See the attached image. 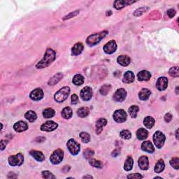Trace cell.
<instances>
[{
  "label": "cell",
  "instance_id": "obj_1",
  "mask_svg": "<svg viewBox=\"0 0 179 179\" xmlns=\"http://www.w3.org/2000/svg\"><path fill=\"white\" fill-rule=\"evenodd\" d=\"M56 53L53 49L48 48L45 53L43 56L42 60L38 62L36 67L37 69H43L48 66L51 64L53 63V62L56 60Z\"/></svg>",
  "mask_w": 179,
  "mask_h": 179
},
{
  "label": "cell",
  "instance_id": "obj_2",
  "mask_svg": "<svg viewBox=\"0 0 179 179\" xmlns=\"http://www.w3.org/2000/svg\"><path fill=\"white\" fill-rule=\"evenodd\" d=\"M108 34V31H103L100 33H97L90 35L86 40V43L89 45H97L102 41Z\"/></svg>",
  "mask_w": 179,
  "mask_h": 179
},
{
  "label": "cell",
  "instance_id": "obj_3",
  "mask_svg": "<svg viewBox=\"0 0 179 179\" xmlns=\"http://www.w3.org/2000/svg\"><path fill=\"white\" fill-rule=\"evenodd\" d=\"M70 93V88L69 87H63L55 95V100L57 102H62L68 97Z\"/></svg>",
  "mask_w": 179,
  "mask_h": 179
},
{
  "label": "cell",
  "instance_id": "obj_4",
  "mask_svg": "<svg viewBox=\"0 0 179 179\" xmlns=\"http://www.w3.org/2000/svg\"><path fill=\"white\" fill-rule=\"evenodd\" d=\"M67 148L69 151L70 152V153L73 155H77L79 153L80 150H81V146L80 144L76 141L74 139H71L68 141L67 144Z\"/></svg>",
  "mask_w": 179,
  "mask_h": 179
},
{
  "label": "cell",
  "instance_id": "obj_5",
  "mask_svg": "<svg viewBox=\"0 0 179 179\" xmlns=\"http://www.w3.org/2000/svg\"><path fill=\"white\" fill-rule=\"evenodd\" d=\"M64 153L61 149H58L53 152L51 155L50 160L53 165H58L63 160Z\"/></svg>",
  "mask_w": 179,
  "mask_h": 179
},
{
  "label": "cell",
  "instance_id": "obj_6",
  "mask_svg": "<svg viewBox=\"0 0 179 179\" xmlns=\"http://www.w3.org/2000/svg\"><path fill=\"white\" fill-rule=\"evenodd\" d=\"M24 161V157L22 153H18L16 155L10 156L9 157V164L12 167L20 166Z\"/></svg>",
  "mask_w": 179,
  "mask_h": 179
},
{
  "label": "cell",
  "instance_id": "obj_7",
  "mask_svg": "<svg viewBox=\"0 0 179 179\" xmlns=\"http://www.w3.org/2000/svg\"><path fill=\"white\" fill-rule=\"evenodd\" d=\"M153 141L156 147L161 148L165 144V136L160 131H157L153 135Z\"/></svg>",
  "mask_w": 179,
  "mask_h": 179
},
{
  "label": "cell",
  "instance_id": "obj_8",
  "mask_svg": "<svg viewBox=\"0 0 179 179\" xmlns=\"http://www.w3.org/2000/svg\"><path fill=\"white\" fill-rule=\"evenodd\" d=\"M113 118L116 123H124L127 120V113L123 109H118L116 110L114 112Z\"/></svg>",
  "mask_w": 179,
  "mask_h": 179
},
{
  "label": "cell",
  "instance_id": "obj_9",
  "mask_svg": "<svg viewBox=\"0 0 179 179\" xmlns=\"http://www.w3.org/2000/svg\"><path fill=\"white\" fill-rule=\"evenodd\" d=\"M58 125L54 121H49L45 122L41 126V131H45V132H52V131L55 130L58 128Z\"/></svg>",
  "mask_w": 179,
  "mask_h": 179
},
{
  "label": "cell",
  "instance_id": "obj_10",
  "mask_svg": "<svg viewBox=\"0 0 179 179\" xmlns=\"http://www.w3.org/2000/svg\"><path fill=\"white\" fill-rule=\"evenodd\" d=\"M103 48H104V52H105L106 54L111 55L112 53L115 52L116 49H117V44H116V42L115 41L112 40V41H108V42L104 45Z\"/></svg>",
  "mask_w": 179,
  "mask_h": 179
},
{
  "label": "cell",
  "instance_id": "obj_11",
  "mask_svg": "<svg viewBox=\"0 0 179 179\" xmlns=\"http://www.w3.org/2000/svg\"><path fill=\"white\" fill-rule=\"evenodd\" d=\"M81 97L83 101H89L92 97V90L91 87L88 86L85 87L81 91Z\"/></svg>",
  "mask_w": 179,
  "mask_h": 179
},
{
  "label": "cell",
  "instance_id": "obj_12",
  "mask_svg": "<svg viewBox=\"0 0 179 179\" xmlns=\"http://www.w3.org/2000/svg\"><path fill=\"white\" fill-rule=\"evenodd\" d=\"M127 96V92L125 89L120 88L116 91L113 96V100L116 101V102H121L125 100V97Z\"/></svg>",
  "mask_w": 179,
  "mask_h": 179
},
{
  "label": "cell",
  "instance_id": "obj_13",
  "mask_svg": "<svg viewBox=\"0 0 179 179\" xmlns=\"http://www.w3.org/2000/svg\"><path fill=\"white\" fill-rule=\"evenodd\" d=\"M167 85H168V79L167 77H160L158 79L157 84H156V87H157L158 90H165L167 87Z\"/></svg>",
  "mask_w": 179,
  "mask_h": 179
},
{
  "label": "cell",
  "instance_id": "obj_14",
  "mask_svg": "<svg viewBox=\"0 0 179 179\" xmlns=\"http://www.w3.org/2000/svg\"><path fill=\"white\" fill-rule=\"evenodd\" d=\"M30 98L34 101H39L43 97V92L41 88H37L32 91L30 95Z\"/></svg>",
  "mask_w": 179,
  "mask_h": 179
},
{
  "label": "cell",
  "instance_id": "obj_15",
  "mask_svg": "<svg viewBox=\"0 0 179 179\" xmlns=\"http://www.w3.org/2000/svg\"><path fill=\"white\" fill-rule=\"evenodd\" d=\"M13 129L17 132H22L28 129V125L24 121H18L13 125Z\"/></svg>",
  "mask_w": 179,
  "mask_h": 179
},
{
  "label": "cell",
  "instance_id": "obj_16",
  "mask_svg": "<svg viewBox=\"0 0 179 179\" xmlns=\"http://www.w3.org/2000/svg\"><path fill=\"white\" fill-rule=\"evenodd\" d=\"M149 166V162L147 156H141L139 159V167L142 170H147Z\"/></svg>",
  "mask_w": 179,
  "mask_h": 179
},
{
  "label": "cell",
  "instance_id": "obj_17",
  "mask_svg": "<svg viewBox=\"0 0 179 179\" xmlns=\"http://www.w3.org/2000/svg\"><path fill=\"white\" fill-rule=\"evenodd\" d=\"M141 149L144 151L149 153H153L155 151V148H154L153 144L149 141H146L143 143L141 144Z\"/></svg>",
  "mask_w": 179,
  "mask_h": 179
},
{
  "label": "cell",
  "instance_id": "obj_18",
  "mask_svg": "<svg viewBox=\"0 0 179 179\" xmlns=\"http://www.w3.org/2000/svg\"><path fill=\"white\" fill-rule=\"evenodd\" d=\"M83 48H84V46H83V43L81 42L77 43L71 48L72 55H74V56H79V55L83 52Z\"/></svg>",
  "mask_w": 179,
  "mask_h": 179
},
{
  "label": "cell",
  "instance_id": "obj_19",
  "mask_svg": "<svg viewBox=\"0 0 179 179\" xmlns=\"http://www.w3.org/2000/svg\"><path fill=\"white\" fill-rule=\"evenodd\" d=\"M107 124V121L105 118H100L99 119L96 123V133L97 134H100L102 132L103 127Z\"/></svg>",
  "mask_w": 179,
  "mask_h": 179
},
{
  "label": "cell",
  "instance_id": "obj_20",
  "mask_svg": "<svg viewBox=\"0 0 179 179\" xmlns=\"http://www.w3.org/2000/svg\"><path fill=\"white\" fill-rule=\"evenodd\" d=\"M138 79L140 81H147L151 78V74L149 71L143 70L138 74Z\"/></svg>",
  "mask_w": 179,
  "mask_h": 179
},
{
  "label": "cell",
  "instance_id": "obj_21",
  "mask_svg": "<svg viewBox=\"0 0 179 179\" xmlns=\"http://www.w3.org/2000/svg\"><path fill=\"white\" fill-rule=\"evenodd\" d=\"M134 79L135 77L134 73L131 71H127L126 73L124 74L123 81L125 83H131L134 81Z\"/></svg>",
  "mask_w": 179,
  "mask_h": 179
},
{
  "label": "cell",
  "instance_id": "obj_22",
  "mask_svg": "<svg viewBox=\"0 0 179 179\" xmlns=\"http://www.w3.org/2000/svg\"><path fill=\"white\" fill-rule=\"evenodd\" d=\"M30 154L38 162H43L45 160L44 155L41 152L38 151V150H32V151H30Z\"/></svg>",
  "mask_w": 179,
  "mask_h": 179
},
{
  "label": "cell",
  "instance_id": "obj_23",
  "mask_svg": "<svg viewBox=\"0 0 179 179\" xmlns=\"http://www.w3.org/2000/svg\"><path fill=\"white\" fill-rule=\"evenodd\" d=\"M117 62L121 65L126 66L130 63V58L127 56H120L117 59Z\"/></svg>",
  "mask_w": 179,
  "mask_h": 179
},
{
  "label": "cell",
  "instance_id": "obj_24",
  "mask_svg": "<svg viewBox=\"0 0 179 179\" xmlns=\"http://www.w3.org/2000/svg\"><path fill=\"white\" fill-rule=\"evenodd\" d=\"M148 136V132L146 129L140 128L136 132V137L139 140H145Z\"/></svg>",
  "mask_w": 179,
  "mask_h": 179
},
{
  "label": "cell",
  "instance_id": "obj_25",
  "mask_svg": "<svg viewBox=\"0 0 179 179\" xmlns=\"http://www.w3.org/2000/svg\"><path fill=\"white\" fill-rule=\"evenodd\" d=\"M150 94H151V92L148 88H143L139 93V97L141 100L145 101L149 98Z\"/></svg>",
  "mask_w": 179,
  "mask_h": 179
},
{
  "label": "cell",
  "instance_id": "obj_26",
  "mask_svg": "<svg viewBox=\"0 0 179 179\" xmlns=\"http://www.w3.org/2000/svg\"><path fill=\"white\" fill-rule=\"evenodd\" d=\"M63 77V74L62 73H58L56 75H54L52 78H51V79L48 81V85H54L57 84L59 81Z\"/></svg>",
  "mask_w": 179,
  "mask_h": 179
},
{
  "label": "cell",
  "instance_id": "obj_27",
  "mask_svg": "<svg viewBox=\"0 0 179 179\" xmlns=\"http://www.w3.org/2000/svg\"><path fill=\"white\" fill-rule=\"evenodd\" d=\"M144 125L147 129H151L155 125V120L151 116H147L144 120Z\"/></svg>",
  "mask_w": 179,
  "mask_h": 179
},
{
  "label": "cell",
  "instance_id": "obj_28",
  "mask_svg": "<svg viewBox=\"0 0 179 179\" xmlns=\"http://www.w3.org/2000/svg\"><path fill=\"white\" fill-rule=\"evenodd\" d=\"M134 2V1L129 2V1H123V0H121V1H114V8L118 9V10H120V9H123V7H125V6H127V4H132Z\"/></svg>",
  "mask_w": 179,
  "mask_h": 179
},
{
  "label": "cell",
  "instance_id": "obj_29",
  "mask_svg": "<svg viewBox=\"0 0 179 179\" xmlns=\"http://www.w3.org/2000/svg\"><path fill=\"white\" fill-rule=\"evenodd\" d=\"M133 165H134V161H133L132 157L131 156H129V157H127L126 160H125V165H124V169L127 171L132 170Z\"/></svg>",
  "mask_w": 179,
  "mask_h": 179
},
{
  "label": "cell",
  "instance_id": "obj_30",
  "mask_svg": "<svg viewBox=\"0 0 179 179\" xmlns=\"http://www.w3.org/2000/svg\"><path fill=\"white\" fill-rule=\"evenodd\" d=\"M25 118L28 121H30V123H33L34 121H36L37 116L36 113L33 111H28L27 113L25 114Z\"/></svg>",
  "mask_w": 179,
  "mask_h": 179
},
{
  "label": "cell",
  "instance_id": "obj_31",
  "mask_svg": "<svg viewBox=\"0 0 179 179\" xmlns=\"http://www.w3.org/2000/svg\"><path fill=\"white\" fill-rule=\"evenodd\" d=\"M165 163H164V161L162 160H159L157 161V164L155 165L154 171H155V173L159 174V173H161L162 171L165 169Z\"/></svg>",
  "mask_w": 179,
  "mask_h": 179
},
{
  "label": "cell",
  "instance_id": "obj_32",
  "mask_svg": "<svg viewBox=\"0 0 179 179\" xmlns=\"http://www.w3.org/2000/svg\"><path fill=\"white\" fill-rule=\"evenodd\" d=\"M62 116L65 119H69L70 118H71L72 114H73V112H72L71 108L70 107H65L63 108L62 111Z\"/></svg>",
  "mask_w": 179,
  "mask_h": 179
},
{
  "label": "cell",
  "instance_id": "obj_33",
  "mask_svg": "<svg viewBox=\"0 0 179 179\" xmlns=\"http://www.w3.org/2000/svg\"><path fill=\"white\" fill-rule=\"evenodd\" d=\"M73 83L76 85H81L84 83V78L81 74H77L73 78Z\"/></svg>",
  "mask_w": 179,
  "mask_h": 179
},
{
  "label": "cell",
  "instance_id": "obj_34",
  "mask_svg": "<svg viewBox=\"0 0 179 179\" xmlns=\"http://www.w3.org/2000/svg\"><path fill=\"white\" fill-rule=\"evenodd\" d=\"M55 113H56V112L51 108H45L43 111V115L45 118H51L55 115Z\"/></svg>",
  "mask_w": 179,
  "mask_h": 179
},
{
  "label": "cell",
  "instance_id": "obj_35",
  "mask_svg": "<svg viewBox=\"0 0 179 179\" xmlns=\"http://www.w3.org/2000/svg\"><path fill=\"white\" fill-rule=\"evenodd\" d=\"M90 113V110L89 108H87L86 107H82L80 108L77 111V114L79 116L80 118H85L88 115V114Z\"/></svg>",
  "mask_w": 179,
  "mask_h": 179
},
{
  "label": "cell",
  "instance_id": "obj_36",
  "mask_svg": "<svg viewBox=\"0 0 179 179\" xmlns=\"http://www.w3.org/2000/svg\"><path fill=\"white\" fill-rule=\"evenodd\" d=\"M139 110V107L136 105H133L132 106H130L129 108V115H131V117L132 118H136L137 113H138Z\"/></svg>",
  "mask_w": 179,
  "mask_h": 179
},
{
  "label": "cell",
  "instance_id": "obj_37",
  "mask_svg": "<svg viewBox=\"0 0 179 179\" xmlns=\"http://www.w3.org/2000/svg\"><path fill=\"white\" fill-rule=\"evenodd\" d=\"M90 165H91V166L96 167V168H99L101 169L103 167V164L101 161H99L97 160H95V159H90L89 161Z\"/></svg>",
  "mask_w": 179,
  "mask_h": 179
},
{
  "label": "cell",
  "instance_id": "obj_38",
  "mask_svg": "<svg viewBox=\"0 0 179 179\" xmlns=\"http://www.w3.org/2000/svg\"><path fill=\"white\" fill-rule=\"evenodd\" d=\"M111 85L105 84V85H102V86L101 87V88H100L101 95L105 96V95H106L108 92H109V91H110V90H111Z\"/></svg>",
  "mask_w": 179,
  "mask_h": 179
},
{
  "label": "cell",
  "instance_id": "obj_39",
  "mask_svg": "<svg viewBox=\"0 0 179 179\" xmlns=\"http://www.w3.org/2000/svg\"><path fill=\"white\" fill-rule=\"evenodd\" d=\"M120 136L123 139H129L132 137V134H131L130 131L125 129V130L121 131V133H120Z\"/></svg>",
  "mask_w": 179,
  "mask_h": 179
},
{
  "label": "cell",
  "instance_id": "obj_40",
  "mask_svg": "<svg viewBox=\"0 0 179 179\" xmlns=\"http://www.w3.org/2000/svg\"><path fill=\"white\" fill-rule=\"evenodd\" d=\"M94 155V150L90 149V148H87V149H85L84 153H83V155H84V157L85 159H90Z\"/></svg>",
  "mask_w": 179,
  "mask_h": 179
},
{
  "label": "cell",
  "instance_id": "obj_41",
  "mask_svg": "<svg viewBox=\"0 0 179 179\" xmlns=\"http://www.w3.org/2000/svg\"><path fill=\"white\" fill-rule=\"evenodd\" d=\"M80 137H81L83 142L84 143H88L90 140V134L88 133L85 132L80 133Z\"/></svg>",
  "mask_w": 179,
  "mask_h": 179
},
{
  "label": "cell",
  "instance_id": "obj_42",
  "mask_svg": "<svg viewBox=\"0 0 179 179\" xmlns=\"http://www.w3.org/2000/svg\"><path fill=\"white\" fill-rule=\"evenodd\" d=\"M169 75L173 77H178V66H174V67H171L169 71Z\"/></svg>",
  "mask_w": 179,
  "mask_h": 179
},
{
  "label": "cell",
  "instance_id": "obj_43",
  "mask_svg": "<svg viewBox=\"0 0 179 179\" xmlns=\"http://www.w3.org/2000/svg\"><path fill=\"white\" fill-rule=\"evenodd\" d=\"M148 9V8H147V7H141V8L136 9V10L134 11V16H137V17L141 16L142 14H144V13L146 12V11H147Z\"/></svg>",
  "mask_w": 179,
  "mask_h": 179
},
{
  "label": "cell",
  "instance_id": "obj_44",
  "mask_svg": "<svg viewBox=\"0 0 179 179\" xmlns=\"http://www.w3.org/2000/svg\"><path fill=\"white\" fill-rule=\"evenodd\" d=\"M170 165L175 169H178L179 167V159L178 157H174L170 160Z\"/></svg>",
  "mask_w": 179,
  "mask_h": 179
},
{
  "label": "cell",
  "instance_id": "obj_45",
  "mask_svg": "<svg viewBox=\"0 0 179 179\" xmlns=\"http://www.w3.org/2000/svg\"><path fill=\"white\" fill-rule=\"evenodd\" d=\"M42 176H43V178H47V179L56 178V176H55L54 175H53L51 172H50L49 171H42Z\"/></svg>",
  "mask_w": 179,
  "mask_h": 179
},
{
  "label": "cell",
  "instance_id": "obj_46",
  "mask_svg": "<svg viewBox=\"0 0 179 179\" xmlns=\"http://www.w3.org/2000/svg\"><path fill=\"white\" fill-rule=\"evenodd\" d=\"M80 12V10H77V11H73V12L70 13L69 14L66 15V16H65L63 18V20H67V19H69V18H74V17L77 16L78 14H79Z\"/></svg>",
  "mask_w": 179,
  "mask_h": 179
},
{
  "label": "cell",
  "instance_id": "obj_47",
  "mask_svg": "<svg viewBox=\"0 0 179 179\" xmlns=\"http://www.w3.org/2000/svg\"><path fill=\"white\" fill-rule=\"evenodd\" d=\"M79 102V97L77 94H73L71 96V104H77Z\"/></svg>",
  "mask_w": 179,
  "mask_h": 179
},
{
  "label": "cell",
  "instance_id": "obj_48",
  "mask_svg": "<svg viewBox=\"0 0 179 179\" xmlns=\"http://www.w3.org/2000/svg\"><path fill=\"white\" fill-rule=\"evenodd\" d=\"M127 178H142L143 176L141 174H137L136 173V174H132L128 175V176H127Z\"/></svg>",
  "mask_w": 179,
  "mask_h": 179
},
{
  "label": "cell",
  "instance_id": "obj_49",
  "mask_svg": "<svg viewBox=\"0 0 179 179\" xmlns=\"http://www.w3.org/2000/svg\"><path fill=\"white\" fill-rule=\"evenodd\" d=\"M167 14H168L169 18H172L173 17H174L175 15H176V11H175L174 9H169V10L167 11Z\"/></svg>",
  "mask_w": 179,
  "mask_h": 179
},
{
  "label": "cell",
  "instance_id": "obj_50",
  "mask_svg": "<svg viewBox=\"0 0 179 179\" xmlns=\"http://www.w3.org/2000/svg\"><path fill=\"white\" fill-rule=\"evenodd\" d=\"M171 120H172V115L170 113H167L166 115H165V121L167 122V123H169Z\"/></svg>",
  "mask_w": 179,
  "mask_h": 179
},
{
  "label": "cell",
  "instance_id": "obj_51",
  "mask_svg": "<svg viewBox=\"0 0 179 179\" xmlns=\"http://www.w3.org/2000/svg\"><path fill=\"white\" fill-rule=\"evenodd\" d=\"M6 141L1 140V150H4V149L6 147Z\"/></svg>",
  "mask_w": 179,
  "mask_h": 179
},
{
  "label": "cell",
  "instance_id": "obj_52",
  "mask_svg": "<svg viewBox=\"0 0 179 179\" xmlns=\"http://www.w3.org/2000/svg\"><path fill=\"white\" fill-rule=\"evenodd\" d=\"M37 139H39V140L36 141H37V142H42V141H43L45 140L44 137H39V138H37Z\"/></svg>",
  "mask_w": 179,
  "mask_h": 179
},
{
  "label": "cell",
  "instance_id": "obj_53",
  "mask_svg": "<svg viewBox=\"0 0 179 179\" xmlns=\"http://www.w3.org/2000/svg\"><path fill=\"white\" fill-rule=\"evenodd\" d=\"M83 178H92V176H83Z\"/></svg>",
  "mask_w": 179,
  "mask_h": 179
},
{
  "label": "cell",
  "instance_id": "obj_54",
  "mask_svg": "<svg viewBox=\"0 0 179 179\" xmlns=\"http://www.w3.org/2000/svg\"><path fill=\"white\" fill-rule=\"evenodd\" d=\"M178 129H177L176 132V139H178Z\"/></svg>",
  "mask_w": 179,
  "mask_h": 179
},
{
  "label": "cell",
  "instance_id": "obj_55",
  "mask_svg": "<svg viewBox=\"0 0 179 179\" xmlns=\"http://www.w3.org/2000/svg\"><path fill=\"white\" fill-rule=\"evenodd\" d=\"M176 95H178V87H176Z\"/></svg>",
  "mask_w": 179,
  "mask_h": 179
},
{
  "label": "cell",
  "instance_id": "obj_56",
  "mask_svg": "<svg viewBox=\"0 0 179 179\" xmlns=\"http://www.w3.org/2000/svg\"><path fill=\"white\" fill-rule=\"evenodd\" d=\"M155 178H162V177H159V176H157V177H155Z\"/></svg>",
  "mask_w": 179,
  "mask_h": 179
}]
</instances>
